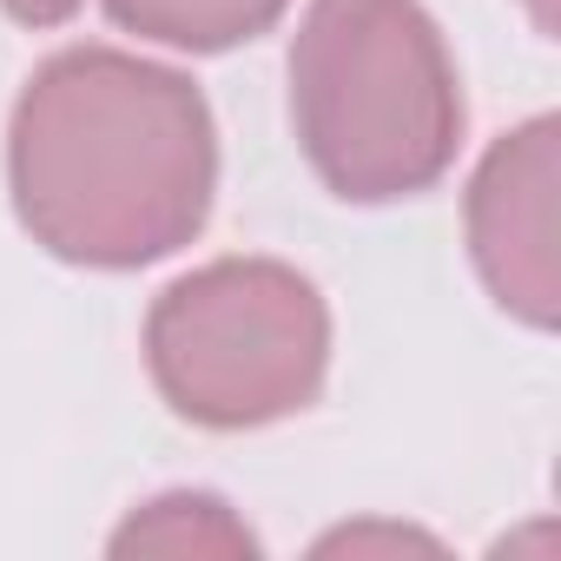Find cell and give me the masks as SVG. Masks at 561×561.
<instances>
[{
	"instance_id": "cell-1",
	"label": "cell",
	"mask_w": 561,
	"mask_h": 561,
	"mask_svg": "<svg viewBox=\"0 0 561 561\" xmlns=\"http://www.w3.org/2000/svg\"><path fill=\"white\" fill-rule=\"evenodd\" d=\"M14 211L67 264L133 271L192 244L218 185L205 93L113 47L54 54L8 133Z\"/></svg>"
},
{
	"instance_id": "cell-9",
	"label": "cell",
	"mask_w": 561,
	"mask_h": 561,
	"mask_svg": "<svg viewBox=\"0 0 561 561\" xmlns=\"http://www.w3.org/2000/svg\"><path fill=\"white\" fill-rule=\"evenodd\" d=\"M528 8H535V21H541V27H548V0H528Z\"/></svg>"
},
{
	"instance_id": "cell-4",
	"label": "cell",
	"mask_w": 561,
	"mask_h": 561,
	"mask_svg": "<svg viewBox=\"0 0 561 561\" xmlns=\"http://www.w3.org/2000/svg\"><path fill=\"white\" fill-rule=\"evenodd\" d=\"M469 251L489 298L554 331L561 318V271H554V119L515 126L469 185Z\"/></svg>"
},
{
	"instance_id": "cell-5",
	"label": "cell",
	"mask_w": 561,
	"mask_h": 561,
	"mask_svg": "<svg viewBox=\"0 0 561 561\" xmlns=\"http://www.w3.org/2000/svg\"><path fill=\"white\" fill-rule=\"evenodd\" d=\"M113 554H172V561H231V554H257V535L218 502V495H159L146 502L119 535H113Z\"/></svg>"
},
{
	"instance_id": "cell-3",
	"label": "cell",
	"mask_w": 561,
	"mask_h": 561,
	"mask_svg": "<svg viewBox=\"0 0 561 561\" xmlns=\"http://www.w3.org/2000/svg\"><path fill=\"white\" fill-rule=\"evenodd\" d=\"M146 364L159 397L205 430H257L318 397L331 364V318L311 277L277 257H218L146 318Z\"/></svg>"
},
{
	"instance_id": "cell-6",
	"label": "cell",
	"mask_w": 561,
	"mask_h": 561,
	"mask_svg": "<svg viewBox=\"0 0 561 561\" xmlns=\"http://www.w3.org/2000/svg\"><path fill=\"white\" fill-rule=\"evenodd\" d=\"M291 0H106V14L126 34L185 47V54H225L238 41H257Z\"/></svg>"
},
{
	"instance_id": "cell-7",
	"label": "cell",
	"mask_w": 561,
	"mask_h": 561,
	"mask_svg": "<svg viewBox=\"0 0 561 561\" xmlns=\"http://www.w3.org/2000/svg\"><path fill=\"white\" fill-rule=\"evenodd\" d=\"M364 548H436L430 535H410V528H344V535H331V541H318V554H364Z\"/></svg>"
},
{
	"instance_id": "cell-8",
	"label": "cell",
	"mask_w": 561,
	"mask_h": 561,
	"mask_svg": "<svg viewBox=\"0 0 561 561\" xmlns=\"http://www.w3.org/2000/svg\"><path fill=\"white\" fill-rule=\"evenodd\" d=\"M73 8H80V0H8V14H14L21 27H60Z\"/></svg>"
},
{
	"instance_id": "cell-2",
	"label": "cell",
	"mask_w": 561,
	"mask_h": 561,
	"mask_svg": "<svg viewBox=\"0 0 561 561\" xmlns=\"http://www.w3.org/2000/svg\"><path fill=\"white\" fill-rule=\"evenodd\" d=\"M291 126L351 205L430 192L462 146V87L416 0H311L291 41Z\"/></svg>"
}]
</instances>
